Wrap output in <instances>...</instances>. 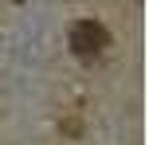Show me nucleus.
I'll return each mask as SVG.
<instances>
[{"label": "nucleus", "mask_w": 149, "mask_h": 145, "mask_svg": "<svg viewBox=\"0 0 149 145\" xmlns=\"http://www.w3.org/2000/svg\"><path fill=\"white\" fill-rule=\"evenodd\" d=\"M106 28L98 20H79V24H71V51L74 55H82V59H94L98 51L106 47Z\"/></svg>", "instance_id": "obj_1"}]
</instances>
